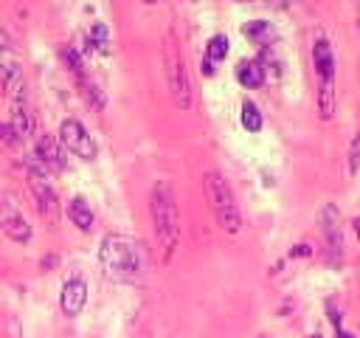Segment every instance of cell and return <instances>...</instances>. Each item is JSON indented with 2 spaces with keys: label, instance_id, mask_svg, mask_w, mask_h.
Listing matches in <instances>:
<instances>
[{
  "label": "cell",
  "instance_id": "1",
  "mask_svg": "<svg viewBox=\"0 0 360 338\" xmlns=\"http://www.w3.org/2000/svg\"><path fill=\"white\" fill-rule=\"evenodd\" d=\"M101 273L112 282H138L143 273V251L141 242L127 234H107L98 248Z\"/></svg>",
  "mask_w": 360,
  "mask_h": 338
},
{
  "label": "cell",
  "instance_id": "2",
  "mask_svg": "<svg viewBox=\"0 0 360 338\" xmlns=\"http://www.w3.org/2000/svg\"><path fill=\"white\" fill-rule=\"evenodd\" d=\"M152 223H155L158 242L163 248V259H169L180 239V208L169 180H158L152 186Z\"/></svg>",
  "mask_w": 360,
  "mask_h": 338
},
{
  "label": "cell",
  "instance_id": "3",
  "mask_svg": "<svg viewBox=\"0 0 360 338\" xmlns=\"http://www.w3.org/2000/svg\"><path fill=\"white\" fill-rule=\"evenodd\" d=\"M202 192H205V200H208L211 211L217 214L219 225L228 234H236L242 228V214H239V206H236V197H233L228 180L219 172H205L202 175Z\"/></svg>",
  "mask_w": 360,
  "mask_h": 338
},
{
  "label": "cell",
  "instance_id": "4",
  "mask_svg": "<svg viewBox=\"0 0 360 338\" xmlns=\"http://www.w3.org/2000/svg\"><path fill=\"white\" fill-rule=\"evenodd\" d=\"M163 59H166V82H169V93H172V101L180 107V110H188L191 101H194V93H191V79H188V70L180 59V51L174 45V39L166 42L163 48Z\"/></svg>",
  "mask_w": 360,
  "mask_h": 338
},
{
  "label": "cell",
  "instance_id": "5",
  "mask_svg": "<svg viewBox=\"0 0 360 338\" xmlns=\"http://www.w3.org/2000/svg\"><path fill=\"white\" fill-rule=\"evenodd\" d=\"M59 141H62L65 149H70L73 155H79V158H84V161H93V158H96V141H93V135L84 130V124L76 121V118H65V121H62V127H59Z\"/></svg>",
  "mask_w": 360,
  "mask_h": 338
},
{
  "label": "cell",
  "instance_id": "6",
  "mask_svg": "<svg viewBox=\"0 0 360 338\" xmlns=\"http://www.w3.org/2000/svg\"><path fill=\"white\" fill-rule=\"evenodd\" d=\"M0 228H3V234L8 237V239H14V242H28L31 239V225H28V220L22 217V211H20V206L11 200V197H0Z\"/></svg>",
  "mask_w": 360,
  "mask_h": 338
},
{
  "label": "cell",
  "instance_id": "7",
  "mask_svg": "<svg viewBox=\"0 0 360 338\" xmlns=\"http://www.w3.org/2000/svg\"><path fill=\"white\" fill-rule=\"evenodd\" d=\"M39 169H42L39 161H34V163L28 166V186H31V192H34V197H37L39 211L53 220V217H56V192L51 189V183L45 180V175H42Z\"/></svg>",
  "mask_w": 360,
  "mask_h": 338
},
{
  "label": "cell",
  "instance_id": "8",
  "mask_svg": "<svg viewBox=\"0 0 360 338\" xmlns=\"http://www.w3.org/2000/svg\"><path fill=\"white\" fill-rule=\"evenodd\" d=\"M37 161L48 172H62L68 166L65 152H62V141L53 138V135H39V141H37Z\"/></svg>",
  "mask_w": 360,
  "mask_h": 338
},
{
  "label": "cell",
  "instance_id": "9",
  "mask_svg": "<svg viewBox=\"0 0 360 338\" xmlns=\"http://www.w3.org/2000/svg\"><path fill=\"white\" fill-rule=\"evenodd\" d=\"M84 301H87V284L82 279H68L62 293H59L62 313L65 315H79L84 310Z\"/></svg>",
  "mask_w": 360,
  "mask_h": 338
},
{
  "label": "cell",
  "instance_id": "10",
  "mask_svg": "<svg viewBox=\"0 0 360 338\" xmlns=\"http://www.w3.org/2000/svg\"><path fill=\"white\" fill-rule=\"evenodd\" d=\"M318 220H321V228H323V234H326V242H329V248H332V254H335V259H338V254L343 251V234H340V214H338V208H335L332 203H326V206L321 208Z\"/></svg>",
  "mask_w": 360,
  "mask_h": 338
},
{
  "label": "cell",
  "instance_id": "11",
  "mask_svg": "<svg viewBox=\"0 0 360 338\" xmlns=\"http://www.w3.org/2000/svg\"><path fill=\"white\" fill-rule=\"evenodd\" d=\"M312 62H315L318 82H335V54H332V45L326 39H315Z\"/></svg>",
  "mask_w": 360,
  "mask_h": 338
},
{
  "label": "cell",
  "instance_id": "12",
  "mask_svg": "<svg viewBox=\"0 0 360 338\" xmlns=\"http://www.w3.org/2000/svg\"><path fill=\"white\" fill-rule=\"evenodd\" d=\"M225 54H228V37H225V34L211 37V39H208V48H205V59H202V73L211 76L214 68H217V62L225 59Z\"/></svg>",
  "mask_w": 360,
  "mask_h": 338
},
{
  "label": "cell",
  "instance_id": "13",
  "mask_svg": "<svg viewBox=\"0 0 360 338\" xmlns=\"http://www.w3.org/2000/svg\"><path fill=\"white\" fill-rule=\"evenodd\" d=\"M236 79H239V84H245V87H259V84L264 82V68H262V62H250V59L239 62V65H236Z\"/></svg>",
  "mask_w": 360,
  "mask_h": 338
},
{
  "label": "cell",
  "instance_id": "14",
  "mask_svg": "<svg viewBox=\"0 0 360 338\" xmlns=\"http://www.w3.org/2000/svg\"><path fill=\"white\" fill-rule=\"evenodd\" d=\"M68 217H70L73 225H79L82 231H90V228H93V211H90V206H87L84 197H73V200L68 203Z\"/></svg>",
  "mask_w": 360,
  "mask_h": 338
},
{
  "label": "cell",
  "instance_id": "15",
  "mask_svg": "<svg viewBox=\"0 0 360 338\" xmlns=\"http://www.w3.org/2000/svg\"><path fill=\"white\" fill-rule=\"evenodd\" d=\"M318 113L326 121L335 115V82H318Z\"/></svg>",
  "mask_w": 360,
  "mask_h": 338
},
{
  "label": "cell",
  "instance_id": "16",
  "mask_svg": "<svg viewBox=\"0 0 360 338\" xmlns=\"http://www.w3.org/2000/svg\"><path fill=\"white\" fill-rule=\"evenodd\" d=\"M242 127L248 132H259L262 130V113H259V107L253 101H245L242 104Z\"/></svg>",
  "mask_w": 360,
  "mask_h": 338
},
{
  "label": "cell",
  "instance_id": "17",
  "mask_svg": "<svg viewBox=\"0 0 360 338\" xmlns=\"http://www.w3.org/2000/svg\"><path fill=\"white\" fill-rule=\"evenodd\" d=\"M245 37H250L253 42H267L270 39V28H267V23L253 20V23L245 25Z\"/></svg>",
  "mask_w": 360,
  "mask_h": 338
},
{
  "label": "cell",
  "instance_id": "18",
  "mask_svg": "<svg viewBox=\"0 0 360 338\" xmlns=\"http://www.w3.org/2000/svg\"><path fill=\"white\" fill-rule=\"evenodd\" d=\"M90 39H93V45H96L98 51H107V28H104L101 23H96V25H93Z\"/></svg>",
  "mask_w": 360,
  "mask_h": 338
},
{
  "label": "cell",
  "instance_id": "19",
  "mask_svg": "<svg viewBox=\"0 0 360 338\" xmlns=\"http://www.w3.org/2000/svg\"><path fill=\"white\" fill-rule=\"evenodd\" d=\"M357 163H360V132H357V138H354V144H352V152H349V169L354 172Z\"/></svg>",
  "mask_w": 360,
  "mask_h": 338
},
{
  "label": "cell",
  "instance_id": "20",
  "mask_svg": "<svg viewBox=\"0 0 360 338\" xmlns=\"http://www.w3.org/2000/svg\"><path fill=\"white\" fill-rule=\"evenodd\" d=\"M0 135H3L6 144H14V141H17V130H14L11 124H0Z\"/></svg>",
  "mask_w": 360,
  "mask_h": 338
},
{
  "label": "cell",
  "instance_id": "21",
  "mask_svg": "<svg viewBox=\"0 0 360 338\" xmlns=\"http://www.w3.org/2000/svg\"><path fill=\"white\" fill-rule=\"evenodd\" d=\"M312 251H309V245H295L292 248V256H309Z\"/></svg>",
  "mask_w": 360,
  "mask_h": 338
},
{
  "label": "cell",
  "instance_id": "22",
  "mask_svg": "<svg viewBox=\"0 0 360 338\" xmlns=\"http://www.w3.org/2000/svg\"><path fill=\"white\" fill-rule=\"evenodd\" d=\"M338 338H354L352 332H343V330H338Z\"/></svg>",
  "mask_w": 360,
  "mask_h": 338
},
{
  "label": "cell",
  "instance_id": "23",
  "mask_svg": "<svg viewBox=\"0 0 360 338\" xmlns=\"http://www.w3.org/2000/svg\"><path fill=\"white\" fill-rule=\"evenodd\" d=\"M354 234H357V239H360V220H354Z\"/></svg>",
  "mask_w": 360,
  "mask_h": 338
},
{
  "label": "cell",
  "instance_id": "24",
  "mask_svg": "<svg viewBox=\"0 0 360 338\" xmlns=\"http://www.w3.org/2000/svg\"><path fill=\"white\" fill-rule=\"evenodd\" d=\"M312 338H321V335H312Z\"/></svg>",
  "mask_w": 360,
  "mask_h": 338
}]
</instances>
